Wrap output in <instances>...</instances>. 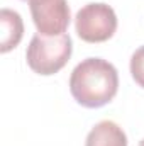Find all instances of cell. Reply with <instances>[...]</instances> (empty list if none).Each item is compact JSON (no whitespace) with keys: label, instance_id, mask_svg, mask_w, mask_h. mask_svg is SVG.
Masks as SVG:
<instances>
[{"label":"cell","instance_id":"2","mask_svg":"<svg viewBox=\"0 0 144 146\" xmlns=\"http://www.w3.org/2000/svg\"><path fill=\"white\" fill-rule=\"evenodd\" d=\"M73 41L70 34L61 36H42L36 34L31 39L26 60L29 68L37 75H54L58 73L71 58Z\"/></svg>","mask_w":144,"mask_h":146},{"label":"cell","instance_id":"6","mask_svg":"<svg viewBox=\"0 0 144 146\" xmlns=\"http://www.w3.org/2000/svg\"><path fill=\"white\" fill-rule=\"evenodd\" d=\"M0 26H2V42H0V53L12 51L24 36V22L22 17L10 9L0 10Z\"/></svg>","mask_w":144,"mask_h":146},{"label":"cell","instance_id":"4","mask_svg":"<svg viewBox=\"0 0 144 146\" xmlns=\"http://www.w3.org/2000/svg\"><path fill=\"white\" fill-rule=\"evenodd\" d=\"M32 22L42 36H61L66 33L71 14L66 0H29Z\"/></svg>","mask_w":144,"mask_h":146},{"label":"cell","instance_id":"9","mask_svg":"<svg viewBox=\"0 0 144 146\" xmlns=\"http://www.w3.org/2000/svg\"><path fill=\"white\" fill-rule=\"evenodd\" d=\"M24 2H29V0H24Z\"/></svg>","mask_w":144,"mask_h":146},{"label":"cell","instance_id":"3","mask_svg":"<svg viewBox=\"0 0 144 146\" xmlns=\"http://www.w3.org/2000/svg\"><path fill=\"white\" fill-rule=\"evenodd\" d=\"M75 29L85 42H105L117 31L115 10L102 2L81 7L75 17Z\"/></svg>","mask_w":144,"mask_h":146},{"label":"cell","instance_id":"1","mask_svg":"<svg viewBox=\"0 0 144 146\" xmlns=\"http://www.w3.org/2000/svg\"><path fill=\"white\" fill-rule=\"evenodd\" d=\"M119 73L104 58H87L75 66L70 76V92L73 99L88 109L107 106L117 95Z\"/></svg>","mask_w":144,"mask_h":146},{"label":"cell","instance_id":"5","mask_svg":"<svg viewBox=\"0 0 144 146\" xmlns=\"http://www.w3.org/2000/svg\"><path fill=\"white\" fill-rule=\"evenodd\" d=\"M85 146H127V136L114 121H100L88 133Z\"/></svg>","mask_w":144,"mask_h":146},{"label":"cell","instance_id":"7","mask_svg":"<svg viewBox=\"0 0 144 146\" xmlns=\"http://www.w3.org/2000/svg\"><path fill=\"white\" fill-rule=\"evenodd\" d=\"M131 75L134 82L144 88V46L137 48L131 56Z\"/></svg>","mask_w":144,"mask_h":146},{"label":"cell","instance_id":"8","mask_svg":"<svg viewBox=\"0 0 144 146\" xmlns=\"http://www.w3.org/2000/svg\"><path fill=\"white\" fill-rule=\"evenodd\" d=\"M139 146H144V139H141V141H139Z\"/></svg>","mask_w":144,"mask_h":146}]
</instances>
